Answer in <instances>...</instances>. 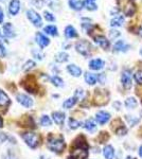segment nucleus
I'll return each instance as SVG.
<instances>
[{"instance_id":"nucleus-1","label":"nucleus","mask_w":142,"mask_h":159,"mask_svg":"<svg viewBox=\"0 0 142 159\" xmlns=\"http://www.w3.org/2000/svg\"><path fill=\"white\" fill-rule=\"evenodd\" d=\"M48 148H50L52 152L55 153H62L65 148V142L62 137H54V136H49L48 138Z\"/></svg>"},{"instance_id":"nucleus-2","label":"nucleus","mask_w":142,"mask_h":159,"mask_svg":"<svg viewBox=\"0 0 142 159\" xmlns=\"http://www.w3.org/2000/svg\"><path fill=\"white\" fill-rule=\"evenodd\" d=\"M21 85L25 90H28L29 92H32V93H35V92H37V90H38V86H37V83H36L35 76L32 75V74L27 75L24 80H22Z\"/></svg>"},{"instance_id":"nucleus-3","label":"nucleus","mask_w":142,"mask_h":159,"mask_svg":"<svg viewBox=\"0 0 142 159\" xmlns=\"http://www.w3.org/2000/svg\"><path fill=\"white\" fill-rule=\"evenodd\" d=\"M76 49L80 54L84 55V56H89L90 52H91V45L89 42L87 40H80L76 43Z\"/></svg>"},{"instance_id":"nucleus-4","label":"nucleus","mask_w":142,"mask_h":159,"mask_svg":"<svg viewBox=\"0 0 142 159\" xmlns=\"http://www.w3.org/2000/svg\"><path fill=\"white\" fill-rule=\"evenodd\" d=\"M21 137L25 140V142L32 148L37 147L38 142H39V138L34 133H25V134L21 135Z\"/></svg>"},{"instance_id":"nucleus-5","label":"nucleus","mask_w":142,"mask_h":159,"mask_svg":"<svg viewBox=\"0 0 142 159\" xmlns=\"http://www.w3.org/2000/svg\"><path fill=\"white\" fill-rule=\"evenodd\" d=\"M27 17L33 24L34 27L40 28L43 25V19L40 17V15L37 12H35L34 10H28L27 11Z\"/></svg>"},{"instance_id":"nucleus-6","label":"nucleus","mask_w":142,"mask_h":159,"mask_svg":"<svg viewBox=\"0 0 142 159\" xmlns=\"http://www.w3.org/2000/svg\"><path fill=\"white\" fill-rule=\"evenodd\" d=\"M88 156V151L87 148L74 147L73 151L71 152V156L69 159H86Z\"/></svg>"},{"instance_id":"nucleus-7","label":"nucleus","mask_w":142,"mask_h":159,"mask_svg":"<svg viewBox=\"0 0 142 159\" xmlns=\"http://www.w3.org/2000/svg\"><path fill=\"white\" fill-rule=\"evenodd\" d=\"M121 83H122L123 87L125 89H130L131 87V70L126 69L122 72V75H121Z\"/></svg>"},{"instance_id":"nucleus-8","label":"nucleus","mask_w":142,"mask_h":159,"mask_svg":"<svg viewBox=\"0 0 142 159\" xmlns=\"http://www.w3.org/2000/svg\"><path fill=\"white\" fill-rule=\"evenodd\" d=\"M35 40H36L37 45L39 46L40 48L47 47V46H49V43H50V39H49V38L42 32L36 33V34H35Z\"/></svg>"},{"instance_id":"nucleus-9","label":"nucleus","mask_w":142,"mask_h":159,"mask_svg":"<svg viewBox=\"0 0 142 159\" xmlns=\"http://www.w3.org/2000/svg\"><path fill=\"white\" fill-rule=\"evenodd\" d=\"M110 119V115L109 112L104 111V110H101V111H98L97 115H95V120L97 122L101 125H104L109 121Z\"/></svg>"},{"instance_id":"nucleus-10","label":"nucleus","mask_w":142,"mask_h":159,"mask_svg":"<svg viewBox=\"0 0 142 159\" xmlns=\"http://www.w3.org/2000/svg\"><path fill=\"white\" fill-rule=\"evenodd\" d=\"M104 66H105L104 61L101 60V58H94V60H91L89 61V68L94 71L101 70V69L104 68Z\"/></svg>"},{"instance_id":"nucleus-11","label":"nucleus","mask_w":142,"mask_h":159,"mask_svg":"<svg viewBox=\"0 0 142 159\" xmlns=\"http://www.w3.org/2000/svg\"><path fill=\"white\" fill-rule=\"evenodd\" d=\"M20 10V1L19 0H11L9 3V13L11 16H15L18 14Z\"/></svg>"},{"instance_id":"nucleus-12","label":"nucleus","mask_w":142,"mask_h":159,"mask_svg":"<svg viewBox=\"0 0 142 159\" xmlns=\"http://www.w3.org/2000/svg\"><path fill=\"white\" fill-rule=\"evenodd\" d=\"M94 42L98 46H100V47L104 50H107L108 48H109V40L105 36H103V35H98V36H95Z\"/></svg>"},{"instance_id":"nucleus-13","label":"nucleus","mask_w":142,"mask_h":159,"mask_svg":"<svg viewBox=\"0 0 142 159\" xmlns=\"http://www.w3.org/2000/svg\"><path fill=\"white\" fill-rule=\"evenodd\" d=\"M123 12H124V14L126 16H133V15L135 14L136 6H135V3H134L133 0H128V1L126 2L125 7H123Z\"/></svg>"},{"instance_id":"nucleus-14","label":"nucleus","mask_w":142,"mask_h":159,"mask_svg":"<svg viewBox=\"0 0 142 159\" xmlns=\"http://www.w3.org/2000/svg\"><path fill=\"white\" fill-rule=\"evenodd\" d=\"M130 49V45H127L124 40H118L113 45V51L115 52H125Z\"/></svg>"},{"instance_id":"nucleus-15","label":"nucleus","mask_w":142,"mask_h":159,"mask_svg":"<svg viewBox=\"0 0 142 159\" xmlns=\"http://www.w3.org/2000/svg\"><path fill=\"white\" fill-rule=\"evenodd\" d=\"M17 101H18V103H20L25 107H31L33 105L32 99L29 98L28 96H25V94H18Z\"/></svg>"},{"instance_id":"nucleus-16","label":"nucleus","mask_w":142,"mask_h":159,"mask_svg":"<svg viewBox=\"0 0 142 159\" xmlns=\"http://www.w3.org/2000/svg\"><path fill=\"white\" fill-rule=\"evenodd\" d=\"M2 30H3L4 36H7V37H14L15 35H16L15 30H14V27H13V25L11 24V22H7V24H4Z\"/></svg>"},{"instance_id":"nucleus-17","label":"nucleus","mask_w":142,"mask_h":159,"mask_svg":"<svg viewBox=\"0 0 142 159\" xmlns=\"http://www.w3.org/2000/svg\"><path fill=\"white\" fill-rule=\"evenodd\" d=\"M67 70L74 78H79V76L82 75V69L79 66L74 65V64H70V65L67 66Z\"/></svg>"},{"instance_id":"nucleus-18","label":"nucleus","mask_w":142,"mask_h":159,"mask_svg":"<svg viewBox=\"0 0 142 159\" xmlns=\"http://www.w3.org/2000/svg\"><path fill=\"white\" fill-rule=\"evenodd\" d=\"M65 36L66 38H68V39H71V38H76L79 36V34H77V31L76 30V28L73 27V25H67L65 28Z\"/></svg>"},{"instance_id":"nucleus-19","label":"nucleus","mask_w":142,"mask_h":159,"mask_svg":"<svg viewBox=\"0 0 142 159\" xmlns=\"http://www.w3.org/2000/svg\"><path fill=\"white\" fill-rule=\"evenodd\" d=\"M68 4L74 11H81L84 7V1L82 0H68Z\"/></svg>"},{"instance_id":"nucleus-20","label":"nucleus","mask_w":142,"mask_h":159,"mask_svg":"<svg viewBox=\"0 0 142 159\" xmlns=\"http://www.w3.org/2000/svg\"><path fill=\"white\" fill-rule=\"evenodd\" d=\"M53 121L56 123L57 125H62L65 121V114L62 111H53L52 114Z\"/></svg>"},{"instance_id":"nucleus-21","label":"nucleus","mask_w":142,"mask_h":159,"mask_svg":"<svg viewBox=\"0 0 142 159\" xmlns=\"http://www.w3.org/2000/svg\"><path fill=\"white\" fill-rule=\"evenodd\" d=\"M83 127L86 130H88L89 133H94L97 129V124L92 119H88L83 123Z\"/></svg>"},{"instance_id":"nucleus-22","label":"nucleus","mask_w":142,"mask_h":159,"mask_svg":"<svg viewBox=\"0 0 142 159\" xmlns=\"http://www.w3.org/2000/svg\"><path fill=\"white\" fill-rule=\"evenodd\" d=\"M103 155H104L105 159H113L115 157V150L112 145H106L104 148H103Z\"/></svg>"},{"instance_id":"nucleus-23","label":"nucleus","mask_w":142,"mask_h":159,"mask_svg":"<svg viewBox=\"0 0 142 159\" xmlns=\"http://www.w3.org/2000/svg\"><path fill=\"white\" fill-rule=\"evenodd\" d=\"M44 32L48 35H51V36H57L58 35V30L55 25H46L44 28Z\"/></svg>"},{"instance_id":"nucleus-24","label":"nucleus","mask_w":142,"mask_h":159,"mask_svg":"<svg viewBox=\"0 0 142 159\" xmlns=\"http://www.w3.org/2000/svg\"><path fill=\"white\" fill-rule=\"evenodd\" d=\"M10 103H11V101H10L7 94L0 89V107H6L7 105H10Z\"/></svg>"},{"instance_id":"nucleus-25","label":"nucleus","mask_w":142,"mask_h":159,"mask_svg":"<svg viewBox=\"0 0 142 159\" xmlns=\"http://www.w3.org/2000/svg\"><path fill=\"white\" fill-rule=\"evenodd\" d=\"M123 24H124V17H123L122 15H118V16L113 17V18L110 20V25L113 28L121 27Z\"/></svg>"},{"instance_id":"nucleus-26","label":"nucleus","mask_w":142,"mask_h":159,"mask_svg":"<svg viewBox=\"0 0 142 159\" xmlns=\"http://www.w3.org/2000/svg\"><path fill=\"white\" fill-rule=\"evenodd\" d=\"M85 81L88 85H94L98 81V76L91 72H86L85 73Z\"/></svg>"},{"instance_id":"nucleus-27","label":"nucleus","mask_w":142,"mask_h":159,"mask_svg":"<svg viewBox=\"0 0 142 159\" xmlns=\"http://www.w3.org/2000/svg\"><path fill=\"white\" fill-rule=\"evenodd\" d=\"M76 97H72V98H69V99H67L65 102L63 103V106H64V108H66V109H70L72 108V107L76 105Z\"/></svg>"},{"instance_id":"nucleus-28","label":"nucleus","mask_w":142,"mask_h":159,"mask_svg":"<svg viewBox=\"0 0 142 159\" xmlns=\"http://www.w3.org/2000/svg\"><path fill=\"white\" fill-rule=\"evenodd\" d=\"M124 105L126 107H127L128 109H134L137 107V105H138V102H137V100L135 98H128L126 99V101L124 102Z\"/></svg>"},{"instance_id":"nucleus-29","label":"nucleus","mask_w":142,"mask_h":159,"mask_svg":"<svg viewBox=\"0 0 142 159\" xmlns=\"http://www.w3.org/2000/svg\"><path fill=\"white\" fill-rule=\"evenodd\" d=\"M69 60V55L66 52H59L55 55V61L57 63H65Z\"/></svg>"},{"instance_id":"nucleus-30","label":"nucleus","mask_w":142,"mask_h":159,"mask_svg":"<svg viewBox=\"0 0 142 159\" xmlns=\"http://www.w3.org/2000/svg\"><path fill=\"white\" fill-rule=\"evenodd\" d=\"M84 7L88 11H95L98 9V6L94 3V1H91V0H84Z\"/></svg>"},{"instance_id":"nucleus-31","label":"nucleus","mask_w":142,"mask_h":159,"mask_svg":"<svg viewBox=\"0 0 142 159\" xmlns=\"http://www.w3.org/2000/svg\"><path fill=\"white\" fill-rule=\"evenodd\" d=\"M51 82H52L53 85L56 86V87H63L64 86V81L57 75L52 76V78H51Z\"/></svg>"},{"instance_id":"nucleus-32","label":"nucleus","mask_w":142,"mask_h":159,"mask_svg":"<svg viewBox=\"0 0 142 159\" xmlns=\"http://www.w3.org/2000/svg\"><path fill=\"white\" fill-rule=\"evenodd\" d=\"M81 125H82V123L80 121H77V120H76V119H73V118H70V119H69V127H70L71 129H79Z\"/></svg>"},{"instance_id":"nucleus-33","label":"nucleus","mask_w":142,"mask_h":159,"mask_svg":"<svg viewBox=\"0 0 142 159\" xmlns=\"http://www.w3.org/2000/svg\"><path fill=\"white\" fill-rule=\"evenodd\" d=\"M44 18L47 20V21H50V22L55 21V16H54L52 13H50V12H48V11L44 12Z\"/></svg>"},{"instance_id":"nucleus-34","label":"nucleus","mask_w":142,"mask_h":159,"mask_svg":"<svg viewBox=\"0 0 142 159\" xmlns=\"http://www.w3.org/2000/svg\"><path fill=\"white\" fill-rule=\"evenodd\" d=\"M134 79L137 82V84L142 85V70H138L137 72L134 74Z\"/></svg>"},{"instance_id":"nucleus-35","label":"nucleus","mask_w":142,"mask_h":159,"mask_svg":"<svg viewBox=\"0 0 142 159\" xmlns=\"http://www.w3.org/2000/svg\"><path fill=\"white\" fill-rule=\"evenodd\" d=\"M40 124L43 126H50L51 125V119L48 116H43L40 119Z\"/></svg>"},{"instance_id":"nucleus-36","label":"nucleus","mask_w":142,"mask_h":159,"mask_svg":"<svg viewBox=\"0 0 142 159\" xmlns=\"http://www.w3.org/2000/svg\"><path fill=\"white\" fill-rule=\"evenodd\" d=\"M126 120L128 121V123H130L131 126H134V125H136L137 123L139 122L138 118H135V117L131 118V116H126Z\"/></svg>"},{"instance_id":"nucleus-37","label":"nucleus","mask_w":142,"mask_h":159,"mask_svg":"<svg viewBox=\"0 0 142 159\" xmlns=\"http://www.w3.org/2000/svg\"><path fill=\"white\" fill-rule=\"evenodd\" d=\"M35 66V63L33 61H28L27 63L24 65V67H22V69H24L25 71H27V70H30V69H32L33 67Z\"/></svg>"},{"instance_id":"nucleus-38","label":"nucleus","mask_w":142,"mask_h":159,"mask_svg":"<svg viewBox=\"0 0 142 159\" xmlns=\"http://www.w3.org/2000/svg\"><path fill=\"white\" fill-rule=\"evenodd\" d=\"M32 54L33 56H34L35 58H37V60H39V61H42L43 60V57H44V54L40 51H38V50H36V49H33L32 50Z\"/></svg>"},{"instance_id":"nucleus-39","label":"nucleus","mask_w":142,"mask_h":159,"mask_svg":"<svg viewBox=\"0 0 142 159\" xmlns=\"http://www.w3.org/2000/svg\"><path fill=\"white\" fill-rule=\"evenodd\" d=\"M120 36V32L118 30H110L109 31V37L110 39H116Z\"/></svg>"},{"instance_id":"nucleus-40","label":"nucleus","mask_w":142,"mask_h":159,"mask_svg":"<svg viewBox=\"0 0 142 159\" xmlns=\"http://www.w3.org/2000/svg\"><path fill=\"white\" fill-rule=\"evenodd\" d=\"M32 4L38 9H42L43 6L45 4V1L44 0H32Z\"/></svg>"},{"instance_id":"nucleus-41","label":"nucleus","mask_w":142,"mask_h":159,"mask_svg":"<svg viewBox=\"0 0 142 159\" xmlns=\"http://www.w3.org/2000/svg\"><path fill=\"white\" fill-rule=\"evenodd\" d=\"M74 97L76 98V100H77V99H79V100H82V99H83V97H84V90H83V89H76Z\"/></svg>"},{"instance_id":"nucleus-42","label":"nucleus","mask_w":142,"mask_h":159,"mask_svg":"<svg viewBox=\"0 0 142 159\" xmlns=\"http://www.w3.org/2000/svg\"><path fill=\"white\" fill-rule=\"evenodd\" d=\"M6 54H7L6 47L3 46V43L0 42V57H3V56H6Z\"/></svg>"},{"instance_id":"nucleus-43","label":"nucleus","mask_w":142,"mask_h":159,"mask_svg":"<svg viewBox=\"0 0 142 159\" xmlns=\"http://www.w3.org/2000/svg\"><path fill=\"white\" fill-rule=\"evenodd\" d=\"M98 80H99V82L101 84H104V82H105V75H104V73H101V74H98Z\"/></svg>"},{"instance_id":"nucleus-44","label":"nucleus","mask_w":142,"mask_h":159,"mask_svg":"<svg viewBox=\"0 0 142 159\" xmlns=\"http://www.w3.org/2000/svg\"><path fill=\"white\" fill-rule=\"evenodd\" d=\"M7 139V135L3 134V133H0V143H3Z\"/></svg>"},{"instance_id":"nucleus-45","label":"nucleus","mask_w":142,"mask_h":159,"mask_svg":"<svg viewBox=\"0 0 142 159\" xmlns=\"http://www.w3.org/2000/svg\"><path fill=\"white\" fill-rule=\"evenodd\" d=\"M3 19H4V12L2 10V7H0V24L3 22Z\"/></svg>"},{"instance_id":"nucleus-46","label":"nucleus","mask_w":142,"mask_h":159,"mask_svg":"<svg viewBox=\"0 0 142 159\" xmlns=\"http://www.w3.org/2000/svg\"><path fill=\"white\" fill-rule=\"evenodd\" d=\"M125 133H126V129L124 126H121V129L117 130V134L119 135H125Z\"/></svg>"},{"instance_id":"nucleus-47","label":"nucleus","mask_w":142,"mask_h":159,"mask_svg":"<svg viewBox=\"0 0 142 159\" xmlns=\"http://www.w3.org/2000/svg\"><path fill=\"white\" fill-rule=\"evenodd\" d=\"M138 34L142 37V25H140V28H139V30H138Z\"/></svg>"},{"instance_id":"nucleus-48","label":"nucleus","mask_w":142,"mask_h":159,"mask_svg":"<svg viewBox=\"0 0 142 159\" xmlns=\"http://www.w3.org/2000/svg\"><path fill=\"white\" fill-rule=\"evenodd\" d=\"M139 156L142 158V147H140L139 148Z\"/></svg>"},{"instance_id":"nucleus-49","label":"nucleus","mask_w":142,"mask_h":159,"mask_svg":"<svg viewBox=\"0 0 142 159\" xmlns=\"http://www.w3.org/2000/svg\"><path fill=\"white\" fill-rule=\"evenodd\" d=\"M2 126H3V121H2L1 117H0V127H2Z\"/></svg>"},{"instance_id":"nucleus-50","label":"nucleus","mask_w":142,"mask_h":159,"mask_svg":"<svg viewBox=\"0 0 142 159\" xmlns=\"http://www.w3.org/2000/svg\"><path fill=\"white\" fill-rule=\"evenodd\" d=\"M126 159H136V158L131 157V156H127V157H126Z\"/></svg>"},{"instance_id":"nucleus-51","label":"nucleus","mask_w":142,"mask_h":159,"mask_svg":"<svg viewBox=\"0 0 142 159\" xmlns=\"http://www.w3.org/2000/svg\"><path fill=\"white\" fill-rule=\"evenodd\" d=\"M140 54L142 55V48H141V50H140Z\"/></svg>"},{"instance_id":"nucleus-52","label":"nucleus","mask_w":142,"mask_h":159,"mask_svg":"<svg viewBox=\"0 0 142 159\" xmlns=\"http://www.w3.org/2000/svg\"><path fill=\"white\" fill-rule=\"evenodd\" d=\"M0 1H4V0H0Z\"/></svg>"},{"instance_id":"nucleus-53","label":"nucleus","mask_w":142,"mask_h":159,"mask_svg":"<svg viewBox=\"0 0 142 159\" xmlns=\"http://www.w3.org/2000/svg\"><path fill=\"white\" fill-rule=\"evenodd\" d=\"M91 1H95V0H91Z\"/></svg>"},{"instance_id":"nucleus-54","label":"nucleus","mask_w":142,"mask_h":159,"mask_svg":"<svg viewBox=\"0 0 142 159\" xmlns=\"http://www.w3.org/2000/svg\"><path fill=\"white\" fill-rule=\"evenodd\" d=\"M0 34H1V32H0Z\"/></svg>"}]
</instances>
